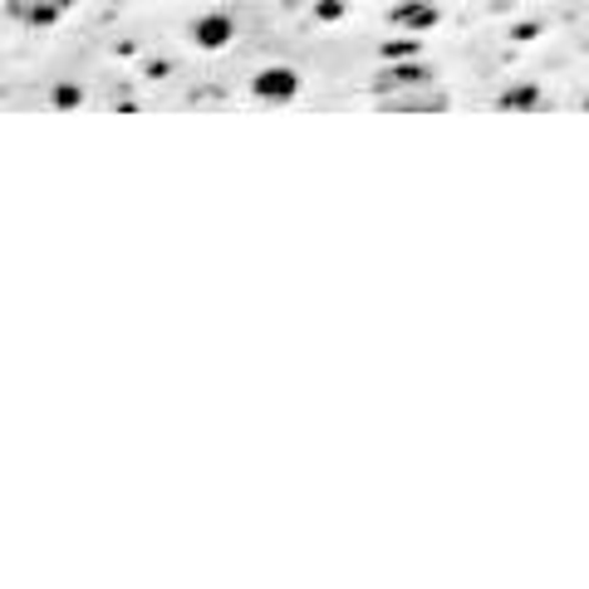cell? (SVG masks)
Returning <instances> with one entry per match:
<instances>
[{
  "mask_svg": "<svg viewBox=\"0 0 589 589\" xmlns=\"http://www.w3.org/2000/svg\"><path fill=\"white\" fill-rule=\"evenodd\" d=\"M502 108L506 113H520V108H540V89L536 84H520V89H506V94H502Z\"/></svg>",
  "mask_w": 589,
  "mask_h": 589,
  "instance_id": "cell-7",
  "label": "cell"
},
{
  "mask_svg": "<svg viewBox=\"0 0 589 589\" xmlns=\"http://www.w3.org/2000/svg\"><path fill=\"white\" fill-rule=\"evenodd\" d=\"M74 6L79 0H6V16L25 30H50V25H60Z\"/></svg>",
  "mask_w": 589,
  "mask_h": 589,
  "instance_id": "cell-2",
  "label": "cell"
},
{
  "mask_svg": "<svg viewBox=\"0 0 589 589\" xmlns=\"http://www.w3.org/2000/svg\"><path fill=\"white\" fill-rule=\"evenodd\" d=\"M437 84V74L433 70H427V64H399V60H393L389 64V70H379V74H373L369 79V94L373 99H389V94H407V89H433Z\"/></svg>",
  "mask_w": 589,
  "mask_h": 589,
  "instance_id": "cell-1",
  "label": "cell"
},
{
  "mask_svg": "<svg viewBox=\"0 0 589 589\" xmlns=\"http://www.w3.org/2000/svg\"><path fill=\"white\" fill-rule=\"evenodd\" d=\"M389 20L399 30H433L437 25V6H427V0H403V6L393 10Z\"/></svg>",
  "mask_w": 589,
  "mask_h": 589,
  "instance_id": "cell-6",
  "label": "cell"
},
{
  "mask_svg": "<svg viewBox=\"0 0 589 589\" xmlns=\"http://www.w3.org/2000/svg\"><path fill=\"white\" fill-rule=\"evenodd\" d=\"M192 40H197L202 50H226V44L236 40V25H231V16H202L197 25H192Z\"/></svg>",
  "mask_w": 589,
  "mask_h": 589,
  "instance_id": "cell-5",
  "label": "cell"
},
{
  "mask_svg": "<svg viewBox=\"0 0 589 589\" xmlns=\"http://www.w3.org/2000/svg\"><path fill=\"white\" fill-rule=\"evenodd\" d=\"M585 108H589V104H585Z\"/></svg>",
  "mask_w": 589,
  "mask_h": 589,
  "instance_id": "cell-8",
  "label": "cell"
},
{
  "mask_svg": "<svg viewBox=\"0 0 589 589\" xmlns=\"http://www.w3.org/2000/svg\"><path fill=\"white\" fill-rule=\"evenodd\" d=\"M251 94L266 99V104H290L300 94V74L286 70V64H266L256 79H251Z\"/></svg>",
  "mask_w": 589,
  "mask_h": 589,
  "instance_id": "cell-3",
  "label": "cell"
},
{
  "mask_svg": "<svg viewBox=\"0 0 589 589\" xmlns=\"http://www.w3.org/2000/svg\"><path fill=\"white\" fill-rule=\"evenodd\" d=\"M383 113H442L447 108V94L433 84V89H407V94H389L379 99Z\"/></svg>",
  "mask_w": 589,
  "mask_h": 589,
  "instance_id": "cell-4",
  "label": "cell"
}]
</instances>
